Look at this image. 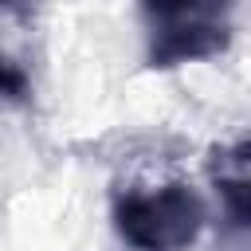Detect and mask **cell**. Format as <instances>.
<instances>
[{
	"label": "cell",
	"mask_w": 251,
	"mask_h": 251,
	"mask_svg": "<svg viewBox=\"0 0 251 251\" xmlns=\"http://www.w3.org/2000/svg\"><path fill=\"white\" fill-rule=\"evenodd\" d=\"M145 24V63L169 71L216 59L231 47L239 0H137Z\"/></svg>",
	"instance_id": "cell-1"
},
{
	"label": "cell",
	"mask_w": 251,
	"mask_h": 251,
	"mask_svg": "<svg viewBox=\"0 0 251 251\" xmlns=\"http://www.w3.org/2000/svg\"><path fill=\"white\" fill-rule=\"evenodd\" d=\"M0 98H16V102L27 98V75L16 63H8L4 55H0Z\"/></svg>",
	"instance_id": "cell-4"
},
{
	"label": "cell",
	"mask_w": 251,
	"mask_h": 251,
	"mask_svg": "<svg viewBox=\"0 0 251 251\" xmlns=\"http://www.w3.org/2000/svg\"><path fill=\"white\" fill-rule=\"evenodd\" d=\"M208 173H212L216 196L227 212V224L235 231H243L247 227V141H235L231 149H216Z\"/></svg>",
	"instance_id": "cell-3"
},
{
	"label": "cell",
	"mask_w": 251,
	"mask_h": 251,
	"mask_svg": "<svg viewBox=\"0 0 251 251\" xmlns=\"http://www.w3.org/2000/svg\"><path fill=\"white\" fill-rule=\"evenodd\" d=\"M110 220L133 251H188L208 224V204L192 184L169 180L161 188L114 192Z\"/></svg>",
	"instance_id": "cell-2"
}]
</instances>
